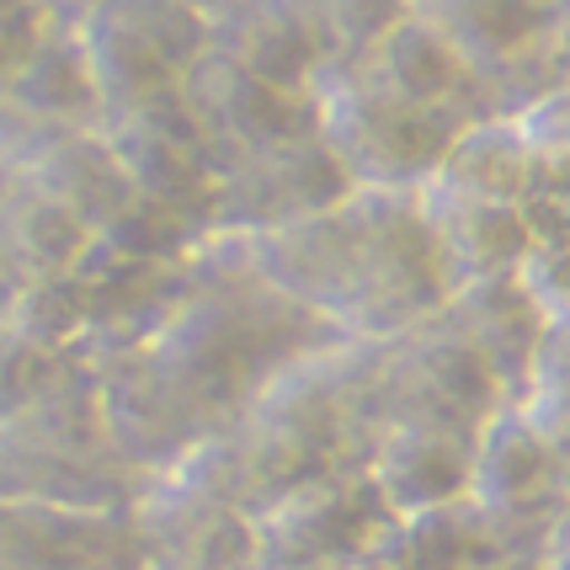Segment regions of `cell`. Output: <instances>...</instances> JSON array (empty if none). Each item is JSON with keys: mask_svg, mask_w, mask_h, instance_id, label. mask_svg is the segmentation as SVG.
<instances>
[{"mask_svg": "<svg viewBox=\"0 0 570 570\" xmlns=\"http://www.w3.org/2000/svg\"><path fill=\"white\" fill-rule=\"evenodd\" d=\"M0 321H6V304H0Z\"/></svg>", "mask_w": 570, "mask_h": 570, "instance_id": "f35d334b", "label": "cell"}, {"mask_svg": "<svg viewBox=\"0 0 570 570\" xmlns=\"http://www.w3.org/2000/svg\"><path fill=\"white\" fill-rule=\"evenodd\" d=\"M187 6H193V11H203V17L214 22V17H224L229 6H240V0H187Z\"/></svg>", "mask_w": 570, "mask_h": 570, "instance_id": "8d00e7d4", "label": "cell"}, {"mask_svg": "<svg viewBox=\"0 0 570 570\" xmlns=\"http://www.w3.org/2000/svg\"><path fill=\"white\" fill-rule=\"evenodd\" d=\"M352 70H363L368 80H379L384 91H395V97H405V101L448 107V112H464V118H485V112H480V75L470 70V59L453 49L422 11H411V17H405L363 65H352Z\"/></svg>", "mask_w": 570, "mask_h": 570, "instance_id": "44dd1931", "label": "cell"}, {"mask_svg": "<svg viewBox=\"0 0 570 570\" xmlns=\"http://www.w3.org/2000/svg\"><path fill=\"white\" fill-rule=\"evenodd\" d=\"M91 246H97V235L65 203H53L27 171H6L0 181V273H6L11 298L32 283L70 273Z\"/></svg>", "mask_w": 570, "mask_h": 570, "instance_id": "d6986e66", "label": "cell"}, {"mask_svg": "<svg viewBox=\"0 0 570 570\" xmlns=\"http://www.w3.org/2000/svg\"><path fill=\"white\" fill-rule=\"evenodd\" d=\"M101 134H107V145L118 149V160H124L139 198L193 208V214L208 219L219 160H214V145H208L187 91L145 101V107H134L124 118H107Z\"/></svg>", "mask_w": 570, "mask_h": 570, "instance_id": "4fadbf2b", "label": "cell"}, {"mask_svg": "<svg viewBox=\"0 0 570 570\" xmlns=\"http://www.w3.org/2000/svg\"><path fill=\"white\" fill-rule=\"evenodd\" d=\"M426 22L470 59L480 80L549 49L554 0H416Z\"/></svg>", "mask_w": 570, "mask_h": 570, "instance_id": "7402d4cb", "label": "cell"}, {"mask_svg": "<svg viewBox=\"0 0 570 570\" xmlns=\"http://www.w3.org/2000/svg\"><path fill=\"white\" fill-rule=\"evenodd\" d=\"M485 570H549L544 554H497Z\"/></svg>", "mask_w": 570, "mask_h": 570, "instance_id": "d590c367", "label": "cell"}, {"mask_svg": "<svg viewBox=\"0 0 570 570\" xmlns=\"http://www.w3.org/2000/svg\"><path fill=\"white\" fill-rule=\"evenodd\" d=\"M522 283L533 288V298L549 309V321L570 315V246H554V250H539L522 262Z\"/></svg>", "mask_w": 570, "mask_h": 570, "instance_id": "4dcf8cb0", "label": "cell"}, {"mask_svg": "<svg viewBox=\"0 0 570 570\" xmlns=\"http://www.w3.org/2000/svg\"><path fill=\"white\" fill-rule=\"evenodd\" d=\"M149 570H166V566H149Z\"/></svg>", "mask_w": 570, "mask_h": 570, "instance_id": "ab89813d", "label": "cell"}, {"mask_svg": "<svg viewBox=\"0 0 570 570\" xmlns=\"http://www.w3.org/2000/svg\"><path fill=\"white\" fill-rule=\"evenodd\" d=\"M134 533L128 512L0 501V570H86Z\"/></svg>", "mask_w": 570, "mask_h": 570, "instance_id": "ffe728a7", "label": "cell"}, {"mask_svg": "<svg viewBox=\"0 0 570 570\" xmlns=\"http://www.w3.org/2000/svg\"><path fill=\"white\" fill-rule=\"evenodd\" d=\"M181 91H187L203 134L214 145L219 171L256 155V149L321 134V97L315 91H288V86L267 80V75H250L246 65L224 59L219 49H208L193 65Z\"/></svg>", "mask_w": 570, "mask_h": 570, "instance_id": "7c38bea8", "label": "cell"}, {"mask_svg": "<svg viewBox=\"0 0 570 570\" xmlns=\"http://www.w3.org/2000/svg\"><path fill=\"white\" fill-rule=\"evenodd\" d=\"M256 522V570H363L390 533V501L363 470L325 474L273 501Z\"/></svg>", "mask_w": 570, "mask_h": 570, "instance_id": "9c48e42d", "label": "cell"}, {"mask_svg": "<svg viewBox=\"0 0 570 570\" xmlns=\"http://www.w3.org/2000/svg\"><path fill=\"white\" fill-rule=\"evenodd\" d=\"M411 11H416V0H315V17L325 27L336 70L363 65Z\"/></svg>", "mask_w": 570, "mask_h": 570, "instance_id": "83f0119b", "label": "cell"}, {"mask_svg": "<svg viewBox=\"0 0 570 570\" xmlns=\"http://www.w3.org/2000/svg\"><path fill=\"white\" fill-rule=\"evenodd\" d=\"M422 208H426V224H432V240H438V256H443L448 277H453V294L464 283L522 273V262H528L522 203L422 187Z\"/></svg>", "mask_w": 570, "mask_h": 570, "instance_id": "ac0fdd59", "label": "cell"}, {"mask_svg": "<svg viewBox=\"0 0 570 570\" xmlns=\"http://www.w3.org/2000/svg\"><path fill=\"white\" fill-rule=\"evenodd\" d=\"M6 171H11V166H0V181H6ZM0 304H11V288H6V273H0Z\"/></svg>", "mask_w": 570, "mask_h": 570, "instance_id": "74e56055", "label": "cell"}, {"mask_svg": "<svg viewBox=\"0 0 570 570\" xmlns=\"http://www.w3.org/2000/svg\"><path fill=\"white\" fill-rule=\"evenodd\" d=\"M470 464H474V438L448 432V426H384L368 448V474L379 497L390 501L395 518L411 512H432L448 501L470 497Z\"/></svg>", "mask_w": 570, "mask_h": 570, "instance_id": "e0dca14e", "label": "cell"}, {"mask_svg": "<svg viewBox=\"0 0 570 570\" xmlns=\"http://www.w3.org/2000/svg\"><path fill=\"white\" fill-rule=\"evenodd\" d=\"M373 426L363 411V342H342L273 379V390L240 422L171 474L224 497L246 518H262L298 485L363 470Z\"/></svg>", "mask_w": 570, "mask_h": 570, "instance_id": "3957f363", "label": "cell"}, {"mask_svg": "<svg viewBox=\"0 0 570 570\" xmlns=\"http://www.w3.org/2000/svg\"><path fill=\"white\" fill-rule=\"evenodd\" d=\"M544 560H549V570H570V512H566V522L554 528V539H549V549H544Z\"/></svg>", "mask_w": 570, "mask_h": 570, "instance_id": "e575fe53", "label": "cell"}, {"mask_svg": "<svg viewBox=\"0 0 570 570\" xmlns=\"http://www.w3.org/2000/svg\"><path fill=\"white\" fill-rule=\"evenodd\" d=\"M432 187L470 193V198L522 203L533 193V145H528L522 124L518 118H474L453 139L443 171L432 176Z\"/></svg>", "mask_w": 570, "mask_h": 570, "instance_id": "d4e9b609", "label": "cell"}, {"mask_svg": "<svg viewBox=\"0 0 570 570\" xmlns=\"http://www.w3.org/2000/svg\"><path fill=\"white\" fill-rule=\"evenodd\" d=\"M75 368V352L43 347L22 325L0 321V422H11L32 400H43Z\"/></svg>", "mask_w": 570, "mask_h": 570, "instance_id": "4316f807", "label": "cell"}, {"mask_svg": "<svg viewBox=\"0 0 570 570\" xmlns=\"http://www.w3.org/2000/svg\"><path fill=\"white\" fill-rule=\"evenodd\" d=\"M214 240V229L203 214L193 208H171V203H155V198H134L97 235L101 250L124 256V262H139V267H181L193 262L203 246Z\"/></svg>", "mask_w": 570, "mask_h": 570, "instance_id": "484cf974", "label": "cell"}, {"mask_svg": "<svg viewBox=\"0 0 570 570\" xmlns=\"http://www.w3.org/2000/svg\"><path fill=\"white\" fill-rule=\"evenodd\" d=\"M497 554H507L497 528L464 497L432 512L395 518L363 570H485Z\"/></svg>", "mask_w": 570, "mask_h": 570, "instance_id": "603a6c76", "label": "cell"}, {"mask_svg": "<svg viewBox=\"0 0 570 570\" xmlns=\"http://www.w3.org/2000/svg\"><path fill=\"white\" fill-rule=\"evenodd\" d=\"M235 246L262 283L352 342H390L453 298L422 193H352L315 219Z\"/></svg>", "mask_w": 570, "mask_h": 570, "instance_id": "7a4b0ae2", "label": "cell"}, {"mask_svg": "<svg viewBox=\"0 0 570 570\" xmlns=\"http://www.w3.org/2000/svg\"><path fill=\"white\" fill-rule=\"evenodd\" d=\"M134 528L149 566L166 570H256V522L181 474L149 480L134 501Z\"/></svg>", "mask_w": 570, "mask_h": 570, "instance_id": "5bb4252c", "label": "cell"}, {"mask_svg": "<svg viewBox=\"0 0 570 570\" xmlns=\"http://www.w3.org/2000/svg\"><path fill=\"white\" fill-rule=\"evenodd\" d=\"M145 485L149 480L128 464L112 438L97 379L80 357L49 395L0 422V501L128 512L145 497Z\"/></svg>", "mask_w": 570, "mask_h": 570, "instance_id": "277c9868", "label": "cell"}, {"mask_svg": "<svg viewBox=\"0 0 570 570\" xmlns=\"http://www.w3.org/2000/svg\"><path fill=\"white\" fill-rule=\"evenodd\" d=\"M342 342H352L347 331L262 283L235 240H208L166 325L86 373L124 459L160 480L224 438L273 379Z\"/></svg>", "mask_w": 570, "mask_h": 570, "instance_id": "6da1fadb", "label": "cell"}, {"mask_svg": "<svg viewBox=\"0 0 570 570\" xmlns=\"http://www.w3.org/2000/svg\"><path fill=\"white\" fill-rule=\"evenodd\" d=\"M518 405L544 432L549 453H554V464H560V474H566V485H570V395H522Z\"/></svg>", "mask_w": 570, "mask_h": 570, "instance_id": "d6a6232c", "label": "cell"}, {"mask_svg": "<svg viewBox=\"0 0 570 570\" xmlns=\"http://www.w3.org/2000/svg\"><path fill=\"white\" fill-rule=\"evenodd\" d=\"M470 501L497 528L507 554H544L554 528L570 512V485L544 432L518 400H507L474 438L470 464Z\"/></svg>", "mask_w": 570, "mask_h": 570, "instance_id": "ba28073f", "label": "cell"}, {"mask_svg": "<svg viewBox=\"0 0 570 570\" xmlns=\"http://www.w3.org/2000/svg\"><path fill=\"white\" fill-rule=\"evenodd\" d=\"M533 145V193L570 203V80H560L539 107L518 118Z\"/></svg>", "mask_w": 570, "mask_h": 570, "instance_id": "f1b7e54d", "label": "cell"}, {"mask_svg": "<svg viewBox=\"0 0 570 570\" xmlns=\"http://www.w3.org/2000/svg\"><path fill=\"white\" fill-rule=\"evenodd\" d=\"M53 203H65L75 219L86 224L91 235H101L107 224L124 214L128 203L139 198L134 181H128L118 149L107 145V134H75V139H59L53 149H43L32 166H22Z\"/></svg>", "mask_w": 570, "mask_h": 570, "instance_id": "cb8c5ba5", "label": "cell"}, {"mask_svg": "<svg viewBox=\"0 0 570 570\" xmlns=\"http://www.w3.org/2000/svg\"><path fill=\"white\" fill-rule=\"evenodd\" d=\"M352 193L357 187L347 166L336 160V149L321 134H309V139L256 149L246 160L224 166L208 203V229L214 240H256V235L315 219L325 208L347 203Z\"/></svg>", "mask_w": 570, "mask_h": 570, "instance_id": "30bf717a", "label": "cell"}, {"mask_svg": "<svg viewBox=\"0 0 570 570\" xmlns=\"http://www.w3.org/2000/svg\"><path fill=\"white\" fill-rule=\"evenodd\" d=\"M214 49L288 91H315L336 70L315 0H240L214 17Z\"/></svg>", "mask_w": 570, "mask_h": 570, "instance_id": "9a60e30c", "label": "cell"}, {"mask_svg": "<svg viewBox=\"0 0 570 570\" xmlns=\"http://www.w3.org/2000/svg\"><path fill=\"white\" fill-rule=\"evenodd\" d=\"M491 363L448 325V315L400 331L390 342H363V411L373 438L384 426H448L480 438V426L507 405Z\"/></svg>", "mask_w": 570, "mask_h": 570, "instance_id": "5b68a950", "label": "cell"}, {"mask_svg": "<svg viewBox=\"0 0 570 570\" xmlns=\"http://www.w3.org/2000/svg\"><path fill=\"white\" fill-rule=\"evenodd\" d=\"M32 6H38L49 22H59V27H80L101 6V0H32Z\"/></svg>", "mask_w": 570, "mask_h": 570, "instance_id": "836d02e7", "label": "cell"}, {"mask_svg": "<svg viewBox=\"0 0 570 570\" xmlns=\"http://www.w3.org/2000/svg\"><path fill=\"white\" fill-rule=\"evenodd\" d=\"M101 128V97L80 32L53 22L0 101V166L22 171L43 149Z\"/></svg>", "mask_w": 570, "mask_h": 570, "instance_id": "8fae6325", "label": "cell"}, {"mask_svg": "<svg viewBox=\"0 0 570 570\" xmlns=\"http://www.w3.org/2000/svg\"><path fill=\"white\" fill-rule=\"evenodd\" d=\"M443 315H448V325L491 363V373L501 379L507 395L512 400L528 395L533 368H539V347H544V336H549V309L533 298V288L522 283V273L464 283V288L443 304Z\"/></svg>", "mask_w": 570, "mask_h": 570, "instance_id": "2e32d148", "label": "cell"}, {"mask_svg": "<svg viewBox=\"0 0 570 570\" xmlns=\"http://www.w3.org/2000/svg\"><path fill=\"white\" fill-rule=\"evenodd\" d=\"M49 17L32 6V0H0V101L11 91V80L22 75V65L32 59V49L43 43Z\"/></svg>", "mask_w": 570, "mask_h": 570, "instance_id": "f546056e", "label": "cell"}, {"mask_svg": "<svg viewBox=\"0 0 570 570\" xmlns=\"http://www.w3.org/2000/svg\"><path fill=\"white\" fill-rule=\"evenodd\" d=\"M528 395H570V315L549 321V336L539 347V368H533Z\"/></svg>", "mask_w": 570, "mask_h": 570, "instance_id": "1f68e13d", "label": "cell"}, {"mask_svg": "<svg viewBox=\"0 0 570 570\" xmlns=\"http://www.w3.org/2000/svg\"><path fill=\"white\" fill-rule=\"evenodd\" d=\"M75 32L97 80L101 124L181 91L193 65L214 49V22L187 0H101Z\"/></svg>", "mask_w": 570, "mask_h": 570, "instance_id": "52a82bcc", "label": "cell"}, {"mask_svg": "<svg viewBox=\"0 0 570 570\" xmlns=\"http://www.w3.org/2000/svg\"><path fill=\"white\" fill-rule=\"evenodd\" d=\"M315 97H321V139L336 149L357 193L432 187L453 139L474 124L464 112L395 97L363 70H331L315 86Z\"/></svg>", "mask_w": 570, "mask_h": 570, "instance_id": "8992f818", "label": "cell"}]
</instances>
